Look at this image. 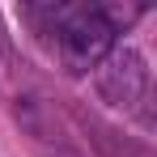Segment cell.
Listing matches in <instances>:
<instances>
[{
	"mask_svg": "<svg viewBox=\"0 0 157 157\" xmlns=\"http://www.w3.org/2000/svg\"><path fill=\"white\" fill-rule=\"evenodd\" d=\"M59 34H64V55H68V64L77 72L102 64L106 55L115 51V26L106 21L102 13H77Z\"/></svg>",
	"mask_w": 157,
	"mask_h": 157,
	"instance_id": "1",
	"label": "cell"
},
{
	"mask_svg": "<svg viewBox=\"0 0 157 157\" xmlns=\"http://www.w3.org/2000/svg\"><path fill=\"white\" fill-rule=\"evenodd\" d=\"M149 85V68H144V55L136 47H119L102 59L98 68V89L110 106H136L140 94Z\"/></svg>",
	"mask_w": 157,
	"mask_h": 157,
	"instance_id": "2",
	"label": "cell"
}]
</instances>
